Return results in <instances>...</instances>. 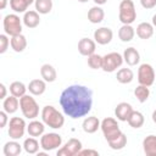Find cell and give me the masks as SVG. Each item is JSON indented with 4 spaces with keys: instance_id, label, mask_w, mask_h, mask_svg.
<instances>
[{
    "instance_id": "5",
    "label": "cell",
    "mask_w": 156,
    "mask_h": 156,
    "mask_svg": "<svg viewBox=\"0 0 156 156\" xmlns=\"http://www.w3.org/2000/svg\"><path fill=\"white\" fill-rule=\"evenodd\" d=\"M100 128H101L102 134H104V136H105V139L107 141L116 139L122 133V130L119 129V126H118L117 121L115 118H112V117L104 118L102 122H101V124H100Z\"/></svg>"
},
{
    "instance_id": "33",
    "label": "cell",
    "mask_w": 156,
    "mask_h": 156,
    "mask_svg": "<svg viewBox=\"0 0 156 156\" xmlns=\"http://www.w3.org/2000/svg\"><path fill=\"white\" fill-rule=\"evenodd\" d=\"M39 143L38 140L34 138V136H30V138H27L23 143V149L28 154H37L38 150H39Z\"/></svg>"
},
{
    "instance_id": "36",
    "label": "cell",
    "mask_w": 156,
    "mask_h": 156,
    "mask_svg": "<svg viewBox=\"0 0 156 156\" xmlns=\"http://www.w3.org/2000/svg\"><path fill=\"white\" fill-rule=\"evenodd\" d=\"M88 66L93 69H100L102 68V56L98 54H93L88 56Z\"/></svg>"
},
{
    "instance_id": "29",
    "label": "cell",
    "mask_w": 156,
    "mask_h": 156,
    "mask_svg": "<svg viewBox=\"0 0 156 156\" xmlns=\"http://www.w3.org/2000/svg\"><path fill=\"white\" fill-rule=\"evenodd\" d=\"M144 121H145L144 115H143L141 112H139V111H134V110H133V112H132V115L129 116V118H128L127 122H128V124H129L132 128L138 129V128L143 127Z\"/></svg>"
},
{
    "instance_id": "44",
    "label": "cell",
    "mask_w": 156,
    "mask_h": 156,
    "mask_svg": "<svg viewBox=\"0 0 156 156\" xmlns=\"http://www.w3.org/2000/svg\"><path fill=\"white\" fill-rule=\"evenodd\" d=\"M151 22H152V26L156 27V13L152 16V21H151Z\"/></svg>"
},
{
    "instance_id": "21",
    "label": "cell",
    "mask_w": 156,
    "mask_h": 156,
    "mask_svg": "<svg viewBox=\"0 0 156 156\" xmlns=\"http://www.w3.org/2000/svg\"><path fill=\"white\" fill-rule=\"evenodd\" d=\"M10 45H11V48H12L13 51L22 52L27 48V39H26V37L22 33L21 34H17V35H13L10 39Z\"/></svg>"
},
{
    "instance_id": "38",
    "label": "cell",
    "mask_w": 156,
    "mask_h": 156,
    "mask_svg": "<svg viewBox=\"0 0 156 156\" xmlns=\"http://www.w3.org/2000/svg\"><path fill=\"white\" fill-rule=\"evenodd\" d=\"M140 4L144 9L150 10V9H154L156 6V0H140Z\"/></svg>"
},
{
    "instance_id": "11",
    "label": "cell",
    "mask_w": 156,
    "mask_h": 156,
    "mask_svg": "<svg viewBox=\"0 0 156 156\" xmlns=\"http://www.w3.org/2000/svg\"><path fill=\"white\" fill-rule=\"evenodd\" d=\"M82 150V143L80 140L72 138L69 139L61 149L57 151V156H76Z\"/></svg>"
},
{
    "instance_id": "42",
    "label": "cell",
    "mask_w": 156,
    "mask_h": 156,
    "mask_svg": "<svg viewBox=\"0 0 156 156\" xmlns=\"http://www.w3.org/2000/svg\"><path fill=\"white\" fill-rule=\"evenodd\" d=\"M6 5H7V0H0V9L1 10H4L6 7Z\"/></svg>"
},
{
    "instance_id": "27",
    "label": "cell",
    "mask_w": 156,
    "mask_h": 156,
    "mask_svg": "<svg viewBox=\"0 0 156 156\" xmlns=\"http://www.w3.org/2000/svg\"><path fill=\"white\" fill-rule=\"evenodd\" d=\"M104 17H105V12L99 5L98 6H93L88 11V20L91 23H100V22H102Z\"/></svg>"
},
{
    "instance_id": "32",
    "label": "cell",
    "mask_w": 156,
    "mask_h": 156,
    "mask_svg": "<svg viewBox=\"0 0 156 156\" xmlns=\"http://www.w3.org/2000/svg\"><path fill=\"white\" fill-rule=\"evenodd\" d=\"M134 95H135V98L138 99L139 102H145V101L149 99V96H150L149 87L143 85V84H139V85L134 89Z\"/></svg>"
},
{
    "instance_id": "8",
    "label": "cell",
    "mask_w": 156,
    "mask_h": 156,
    "mask_svg": "<svg viewBox=\"0 0 156 156\" xmlns=\"http://www.w3.org/2000/svg\"><path fill=\"white\" fill-rule=\"evenodd\" d=\"M138 82L139 84L151 87L155 82V71L150 63H143L138 68Z\"/></svg>"
},
{
    "instance_id": "40",
    "label": "cell",
    "mask_w": 156,
    "mask_h": 156,
    "mask_svg": "<svg viewBox=\"0 0 156 156\" xmlns=\"http://www.w3.org/2000/svg\"><path fill=\"white\" fill-rule=\"evenodd\" d=\"M7 112L6 111H0V128H4L7 123Z\"/></svg>"
},
{
    "instance_id": "9",
    "label": "cell",
    "mask_w": 156,
    "mask_h": 156,
    "mask_svg": "<svg viewBox=\"0 0 156 156\" xmlns=\"http://www.w3.org/2000/svg\"><path fill=\"white\" fill-rule=\"evenodd\" d=\"M26 122L21 117H12L9 123V135L11 139H21L26 132Z\"/></svg>"
},
{
    "instance_id": "14",
    "label": "cell",
    "mask_w": 156,
    "mask_h": 156,
    "mask_svg": "<svg viewBox=\"0 0 156 156\" xmlns=\"http://www.w3.org/2000/svg\"><path fill=\"white\" fill-rule=\"evenodd\" d=\"M132 112H133V107L128 102H119L115 108V116L117 117L118 121L122 122H127Z\"/></svg>"
},
{
    "instance_id": "35",
    "label": "cell",
    "mask_w": 156,
    "mask_h": 156,
    "mask_svg": "<svg viewBox=\"0 0 156 156\" xmlns=\"http://www.w3.org/2000/svg\"><path fill=\"white\" fill-rule=\"evenodd\" d=\"M107 143H108V146L112 150H121V149H123L127 145V136H126L124 133H121L116 139L110 140Z\"/></svg>"
},
{
    "instance_id": "3",
    "label": "cell",
    "mask_w": 156,
    "mask_h": 156,
    "mask_svg": "<svg viewBox=\"0 0 156 156\" xmlns=\"http://www.w3.org/2000/svg\"><path fill=\"white\" fill-rule=\"evenodd\" d=\"M118 17L123 24H132L136 20V11L132 0H122L118 7Z\"/></svg>"
},
{
    "instance_id": "24",
    "label": "cell",
    "mask_w": 156,
    "mask_h": 156,
    "mask_svg": "<svg viewBox=\"0 0 156 156\" xmlns=\"http://www.w3.org/2000/svg\"><path fill=\"white\" fill-rule=\"evenodd\" d=\"M18 106H20L18 98H16L13 95H10V96H7V98L4 99L2 107H4V111H6L9 115L10 113H15L18 110Z\"/></svg>"
},
{
    "instance_id": "13",
    "label": "cell",
    "mask_w": 156,
    "mask_h": 156,
    "mask_svg": "<svg viewBox=\"0 0 156 156\" xmlns=\"http://www.w3.org/2000/svg\"><path fill=\"white\" fill-rule=\"evenodd\" d=\"M95 49H96L95 40H91L89 38H82L78 41V51L83 56H90L95 54Z\"/></svg>"
},
{
    "instance_id": "22",
    "label": "cell",
    "mask_w": 156,
    "mask_h": 156,
    "mask_svg": "<svg viewBox=\"0 0 156 156\" xmlns=\"http://www.w3.org/2000/svg\"><path fill=\"white\" fill-rule=\"evenodd\" d=\"M143 149L146 156H156V135H147L143 140Z\"/></svg>"
},
{
    "instance_id": "25",
    "label": "cell",
    "mask_w": 156,
    "mask_h": 156,
    "mask_svg": "<svg viewBox=\"0 0 156 156\" xmlns=\"http://www.w3.org/2000/svg\"><path fill=\"white\" fill-rule=\"evenodd\" d=\"M135 35V30L132 27V24H123L119 30H118V38L123 41V43H128L130 41Z\"/></svg>"
},
{
    "instance_id": "41",
    "label": "cell",
    "mask_w": 156,
    "mask_h": 156,
    "mask_svg": "<svg viewBox=\"0 0 156 156\" xmlns=\"http://www.w3.org/2000/svg\"><path fill=\"white\" fill-rule=\"evenodd\" d=\"M0 89H1V95H0V99H5L6 98V87L1 83L0 84Z\"/></svg>"
},
{
    "instance_id": "15",
    "label": "cell",
    "mask_w": 156,
    "mask_h": 156,
    "mask_svg": "<svg viewBox=\"0 0 156 156\" xmlns=\"http://www.w3.org/2000/svg\"><path fill=\"white\" fill-rule=\"evenodd\" d=\"M123 60L128 66H135L140 61V54L135 48H127L123 52Z\"/></svg>"
},
{
    "instance_id": "46",
    "label": "cell",
    "mask_w": 156,
    "mask_h": 156,
    "mask_svg": "<svg viewBox=\"0 0 156 156\" xmlns=\"http://www.w3.org/2000/svg\"><path fill=\"white\" fill-rule=\"evenodd\" d=\"M79 2H87V1H89V0H78Z\"/></svg>"
},
{
    "instance_id": "28",
    "label": "cell",
    "mask_w": 156,
    "mask_h": 156,
    "mask_svg": "<svg viewBox=\"0 0 156 156\" xmlns=\"http://www.w3.org/2000/svg\"><path fill=\"white\" fill-rule=\"evenodd\" d=\"M33 2H35V0H10V7L15 12L22 13L26 12L28 6L32 5Z\"/></svg>"
},
{
    "instance_id": "45",
    "label": "cell",
    "mask_w": 156,
    "mask_h": 156,
    "mask_svg": "<svg viewBox=\"0 0 156 156\" xmlns=\"http://www.w3.org/2000/svg\"><path fill=\"white\" fill-rule=\"evenodd\" d=\"M152 121H154V122L156 123V110H155V111L152 112Z\"/></svg>"
},
{
    "instance_id": "4",
    "label": "cell",
    "mask_w": 156,
    "mask_h": 156,
    "mask_svg": "<svg viewBox=\"0 0 156 156\" xmlns=\"http://www.w3.org/2000/svg\"><path fill=\"white\" fill-rule=\"evenodd\" d=\"M20 108L23 116L28 119H34L39 115V105L30 95H23L20 98Z\"/></svg>"
},
{
    "instance_id": "20",
    "label": "cell",
    "mask_w": 156,
    "mask_h": 156,
    "mask_svg": "<svg viewBox=\"0 0 156 156\" xmlns=\"http://www.w3.org/2000/svg\"><path fill=\"white\" fill-rule=\"evenodd\" d=\"M100 124H101V123H100V121H99L98 117L90 116V117H87V118L83 121L82 127H83V130H84L85 133L93 134V133H95V132L100 128Z\"/></svg>"
},
{
    "instance_id": "31",
    "label": "cell",
    "mask_w": 156,
    "mask_h": 156,
    "mask_svg": "<svg viewBox=\"0 0 156 156\" xmlns=\"http://www.w3.org/2000/svg\"><path fill=\"white\" fill-rule=\"evenodd\" d=\"M27 89L28 88L22 82H18V80L12 82L10 84V93H11V95H13L16 98H22L23 95H26Z\"/></svg>"
},
{
    "instance_id": "12",
    "label": "cell",
    "mask_w": 156,
    "mask_h": 156,
    "mask_svg": "<svg viewBox=\"0 0 156 156\" xmlns=\"http://www.w3.org/2000/svg\"><path fill=\"white\" fill-rule=\"evenodd\" d=\"M112 37H113V33H112V30L108 27H101V28H98L94 32L95 43H98L100 45L108 44L112 40Z\"/></svg>"
},
{
    "instance_id": "23",
    "label": "cell",
    "mask_w": 156,
    "mask_h": 156,
    "mask_svg": "<svg viewBox=\"0 0 156 156\" xmlns=\"http://www.w3.org/2000/svg\"><path fill=\"white\" fill-rule=\"evenodd\" d=\"M44 122H39V121H32L29 122V124L27 126V132L29 134V136H41L44 134L45 127H44Z\"/></svg>"
},
{
    "instance_id": "6",
    "label": "cell",
    "mask_w": 156,
    "mask_h": 156,
    "mask_svg": "<svg viewBox=\"0 0 156 156\" xmlns=\"http://www.w3.org/2000/svg\"><path fill=\"white\" fill-rule=\"evenodd\" d=\"M4 30L7 35L13 37L22 33V22L16 13H10L4 17Z\"/></svg>"
},
{
    "instance_id": "1",
    "label": "cell",
    "mask_w": 156,
    "mask_h": 156,
    "mask_svg": "<svg viewBox=\"0 0 156 156\" xmlns=\"http://www.w3.org/2000/svg\"><path fill=\"white\" fill-rule=\"evenodd\" d=\"M63 113L73 119L87 116L93 106V91L85 85L72 84L60 95Z\"/></svg>"
},
{
    "instance_id": "18",
    "label": "cell",
    "mask_w": 156,
    "mask_h": 156,
    "mask_svg": "<svg viewBox=\"0 0 156 156\" xmlns=\"http://www.w3.org/2000/svg\"><path fill=\"white\" fill-rule=\"evenodd\" d=\"M23 23L28 28H35L40 23V17L38 11H26L23 16Z\"/></svg>"
},
{
    "instance_id": "43",
    "label": "cell",
    "mask_w": 156,
    "mask_h": 156,
    "mask_svg": "<svg viewBox=\"0 0 156 156\" xmlns=\"http://www.w3.org/2000/svg\"><path fill=\"white\" fill-rule=\"evenodd\" d=\"M93 1H94L96 5H99V6H100V5H104V4L107 2V0H93Z\"/></svg>"
},
{
    "instance_id": "10",
    "label": "cell",
    "mask_w": 156,
    "mask_h": 156,
    "mask_svg": "<svg viewBox=\"0 0 156 156\" xmlns=\"http://www.w3.org/2000/svg\"><path fill=\"white\" fill-rule=\"evenodd\" d=\"M62 144V138L57 133H46L43 134L40 138V147L44 149L45 151H51L61 146Z\"/></svg>"
},
{
    "instance_id": "39",
    "label": "cell",
    "mask_w": 156,
    "mask_h": 156,
    "mask_svg": "<svg viewBox=\"0 0 156 156\" xmlns=\"http://www.w3.org/2000/svg\"><path fill=\"white\" fill-rule=\"evenodd\" d=\"M84 155H93V156H99V152L96 150H91V149H82L78 152V156H84Z\"/></svg>"
},
{
    "instance_id": "30",
    "label": "cell",
    "mask_w": 156,
    "mask_h": 156,
    "mask_svg": "<svg viewBox=\"0 0 156 156\" xmlns=\"http://www.w3.org/2000/svg\"><path fill=\"white\" fill-rule=\"evenodd\" d=\"M116 78L121 84H129L134 78V73L130 68H121L118 69Z\"/></svg>"
},
{
    "instance_id": "7",
    "label": "cell",
    "mask_w": 156,
    "mask_h": 156,
    "mask_svg": "<svg viewBox=\"0 0 156 156\" xmlns=\"http://www.w3.org/2000/svg\"><path fill=\"white\" fill-rule=\"evenodd\" d=\"M123 56L118 52H108L102 56V71L104 72H115L123 63Z\"/></svg>"
},
{
    "instance_id": "16",
    "label": "cell",
    "mask_w": 156,
    "mask_h": 156,
    "mask_svg": "<svg viewBox=\"0 0 156 156\" xmlns=\"http://www.w3.org/2000/svg\"><path fill=\"white\" fill-rule=\"evenodd\" d=\"M136 35L140 38V39H150L152 35H154V26L152 23H149V22H141L138 24L136 27Z\"/></svg>"
},
{
    "instance_id": "37",
    "label": "cell",
    "mask_w": 156,
    "mask_h": 156,
    "mask_svg": "<svg viewBox=\"0 0 156 156\" xmlns=\"http://www.w3.org/2000/svg\"><path fill=\"white\" fill-rule=\"evenodd\" d=\"M9 45H10V39L7 38V34H0V54L6 52Z\"/></svg>"
},
{
    "instance_id": "19",
    "label": "cell",
    "mask_w": 156,
    "mask_h": 156,
    "mask_svg": "<svg viewBox=\"0 0 156 156\" xmlns=\"http://www.w3.org/2000/svg\"><path fill=\"white\" fill-rule=\"evenodd\" d=\"M40 76L41 78L46 82V83H52L56 80L57 78V73H56V69L54 68V66L49 65V63H45L40 67Z\"/></svg>"
},
{
    "instance_id": "2",
    "label": "cell",
    "mask_w": 156,
    "mask_h": 156,
    "mask_svg": "<svg viewBox=\"0 0 156 156\" xmlns=\"http://www.w3.org/2000/svg\"><path fill=\"white\" fill-rule=\"evenodd\" d=\"M41 119L48 127H50L52 129H60L65 124L63 115L51 105H46V106L43 107V110H41Z\"/></svg>"
},
{
    "instance_id": "26",
    "label": "cell",
    "mask_w": 156,
    "mask_h": 156,
    "mask_svg": "<svg viewBox=\"0 0 156 156\" xmlns=\"http://www.w3.org/2000/svg\"><path fill=\"white\" fill-rule=\"evenodd\" d=\"M22 151V145L17 143L15 139L12 141H7L4 145V155L5 156H17Z\"/></svg>"
},
{
    "instance_id": "17",
    "label": "cell",
    "mask_w": 156,
    "mask_h": 156,
    "mask_svg": "<svg viewBox=\"0 0 156 156\" xmlns=\"http://www.w3.org/2000/svg\"><path fill=\"white\" fill-rule=\"evenodd\" d=\"M27 88L32 95L39 96V95L44 94V91L46 90V82L44 79H33L29 82Z\"/></svg>"
},
{
    "instance_id": "34",
    "label": "cell",
    "mask_w": 156,
    "mask_h": 156,
    "mask_svg": "<svg viewBox=\"0 0 156 156\" xmlns=\"http://www.w3.org/2000/svg\"><path fill=\"white\" fill-rule=\"evenodd\" d=\"M35 10L41 13L46 15L52 10V0H35Z\"/></svg>"
}]
</instances>
